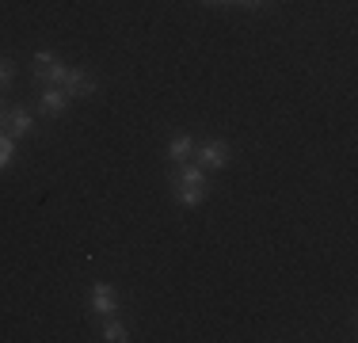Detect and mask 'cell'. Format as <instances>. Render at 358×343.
<instances>
[{
    "mask_svg": "<svg viewBox=\"0 0 358 343\" xmlns=\"http://www.w3.org/2000/svg\"><path fill=\"white\" fill-rule=\"evenodd\" d=\"M168 183H172V195L179 206H199L206 199V168L199 164H172V176H168Z\"/></svg>",
    "mask_w": 358,
    "mask_h": 343,
    "instance_id": "6da1fadb",
    "label": "cell"
},
{
    "mask_svg": "<svg viewBox=\"0 0 358 343\" xmlns=\"http://www.w3.org/2000/svg\"><path fill=\"white\" fill-rule=\"evenodd\" d=\"M65 69H69V65H62L54 54H50V50H38V54L31 57V73H35L38 88H42V84H62Z\"/></svg>",
    "mask_w": 358,
    "mask_h": 343,
    "instance_id": "7a4b0ae2",
    "label": "cell"
},
{
    "mask_svg": "<svg viewBox=\"0 0 358 343\" xmlns=\"http://www.w3.org/2000/svg\"><path fill=\"white\" fill-rule=\"evenodd\" d=\"M62 92H65L69 99H84V96H96L99 84H96V76L84 73V69H65V76H62Z\"/></svg>",
    "mask_w": 358,
    "mask_h": 343,
    "instance_id": "3957f363",
    "label": "cell"
},
{
    "mask_svg": "<svg viewBox=\"0 0 358 343\" xmlns=\"http://www.w3.org/2000/svg\"><path fill=\"white\" fill-rule=\"evenodd\" d=\"M38 107H42V115H65V111H69V96L62 92V84H42Z\"/></svg>",
    "mask_w": 358,
    "mask_h": 343,
    "instance_id": "277c9868",
    "label": "cell"
},
{
    "mask_svg": "<svg viewBox=\"0 0 358 343\" xmlns=\"http://www.w3.org/2000/svg\"><path fill=\"white\" fill-rule=\"evenodd\" d=\"M194 160H199V168H225L229 164V145L225 141H206L194 149Z\"/></svg>",
    "mask_w": 358,
    "mask_h": 343,
    "instance_id": "5b68a950",
    "label": "cell"
},
{
    "mask_svg": "<svg viewBox=\"0 0 358 343\" xmlns=\"http://www.w3.org/2000/svg\"><path fill=\"white\" fill-rule=\"evenodd\" d=\"M88 302H92V313L110 316L118 309V290L107 286V282H96V286H92V294H88Z\"/></svg>",
    "mask_w": 358,
    "mask_h": 343,
    "instance_id": "8992f818",
    "label": "cell"
},
{
    "mask_svg": "<svg viewBox=\"0 0 358 343\" xmlns=\"http://www.w3.org/2000/svg\"><path fill=\"white\" fill-rule=\"evenodd\" d=\"M31 130H35V115H31L27 107H8V122H4V134L12 137H27Z\"/></svg>",
    "mask_w": 358,
    "mask_h": 343,
    "instance_id": "52a82bcc",
    "label": "cell"
},
{
    "mask_svg": "<svg viewBox=\"0 0 358 343\" xmlns=\"http://www.w3.org/2000/svg\"><path fill=\"white\" fill-rule=\"evenodd\" d=\"M194 157V141L187 134H179V137H172V145H168V160L172 164H187V160Z\"/></svg>",
    "mask_w": 358,
    "mask_h": 343,
    "instance_id": "ba28073f",
    "label": "cell"
},
{
    "mask_svg": "<svg viewBox=\"0 0 358 343\" xmlns=\"http://www.w3.org/2000/svg\"><path fill=\"white\" fill-rule=\"evenodd\" d=\"M103 340H107V343H126V340H130V332H126L118 321H107V324H103Z\"/></svg>",
    "mask_w": 358,
    "mask_h": 343,
    "instance_id": "9c48e42d",
    "label": "cell"
},
{
    "mask_svg": "<svg viewBox=\"0 0 358 343\" xmlns=\"http://www.w3.org/2000/svg\"><path fill=\"white\" fill-rule=\"evenodd\" d=\"M12 157H15V141H12V137H8L4 130H0V168L12 164Z\"/></svg>",
    "mask_w": 358,
    "mask_h": 343,
    "instance_id": "30bf717a",
    "label": "cell"
},
{
    "mask_svg": "<svg viewBox=\"0 0 358 343\" xmlns=\"http://www.w3.org/2000/svg\"><path fill=\"white\" fill-rule=\"evenodd\" d=\"M12 76H15V65L8 62V57H0V88H8V84H12Z\"/></svg>",
    "mask_w": 358,
    "mask_h": 343,
    "instance_id": "8fae6325",
    "label": "cell"
},
{
    "mask_svg": "<svg viewBox=\"0 0 358 343\" xmlns=\"http://www.w3.org/2000/svg\"><path fill=\"white\" fill-rule=\"evenodd\" d=\"M244 8H267V4H275V0H241Z\"/></svg>",
    "mask_w": 358,
    "mask_h": 343,
    "instance_id": "7c38bea8",
    "label": "cell"
},
{
    "mask_svg": "<svg viewBox=\"0 0 358 343\" xmlns=\"http://www.w3.org/2000/svg\"><path fill=\"white\" fill-rule=\"evenodd\" d=\"M4 122H8V107L0 103V130H4Z\"/></svg>",
    "mask_w": 358,
    "mask_h": 343,
    "instance_id": "4fadbf2b",
    "label": "cell"
},
{
    "mask_svg": "<svg viewBox=\"0 0 358 343\" xmlns=\"http://www.w3.org/2000/svg\"><path fill=\"white\" fill-rule=\"evenodd\" d=\"M206 4H225V0H206Z\"/></svg>",
    "mask_w": 358,
    "mask_h": 343,
    "instance_id": "5bb4252c",
    "label": "cell"
},
{
    "mask_svg": "<svg viewBox=\"0 0 358 343\" xmlns=\"http://www.w3.org/2000/svg\"><path fill=\"white\" fill-rule=\"evenodd\" d=\"M225 4H236V0H225Z\"/></svg>",
    "mask_w": 358,
    "mask_h": 343,
    "instance_id": "9a60e30c",
    "label": "cell"
}]
</instances>
